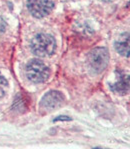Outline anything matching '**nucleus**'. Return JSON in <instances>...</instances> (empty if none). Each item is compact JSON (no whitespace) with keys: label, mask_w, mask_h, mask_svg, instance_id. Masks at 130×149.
I'll return each instance as SVG.
<instances>
[{"label":"nucleus","mask_w":130,"mask_h":149,"mask_svg":"<svg viewBox=\"0 0 130 149\" xmlns=\"http://www.w3.org/2000/svg\"><path fill=\"white\" fill-rule=\"evenodd\" d=\"M30 49L36 56H51L56 50V41L50 34L38 33L30 41Z\"/></svg>","instance_id":"nucleus-1"},{"label":"nucleus","mask_w":130,"mask_h":149,"mask_svg":"<svg viewBox=\"0 0 130 149\" xmlns=\"http://www.w3.org/2000/svg\"><path fill=\"white\" fill-rule=\"evenodd\" d=\"M49 74L50 71L48 66L38 59H32L26 64L25 75L33 83H42L46 81Z\"/></svg>","instance_id":"nucleus-2"},{"label":"nucleus","mask_w":130,"mask_h":149,"mask_svg":"<svg viewBox=\"0 0 130 149\" xmlns=\"http://www.w3.org/2000/svg\"><path fill=\"white\" fill-rule=\"evenodd\" d=\"M109 62L108 50L104 47H97L92 49L88 54V66L94 73H101L106 69Z\"/></svg>","instance_id":"nucleus-3"},{"label":"nucleus","mask_w":130,"mask_h":149,"mask_svg":"<svg viewBox=\"0 0 130 149\" xmlns=\"http://www.w3.org/2000/svg\"><path fill=\"white\" fill-rule=\"evenodd\" d=\"M29 13L35 18H43L53 10L54 0H27Z\"/></svg>","instance_id":"nucleus-4"},{"label":"nucleus","mask_w":130,"mask_h":149,"mask_svg":"<svg viewBox=\"0 0 130 149\" xmlns=\"http://www.w3.org/2000/svg\"><path fill=\"white\" fill-rule=\"evenodd\" d=\"M64 101V96L59 91H49L42 97L40 107L45 110H53L59 107Z\"/></svg>","instance_id":"nucleus-5"},{"label":"nucleus","mask_w":130,"mask_h":149,"mask_svg":"<svg viewBox=\"0 0 130 149\" xmlns=\"http://www.w3.org/2000/svg\"><path fill=\"white\" fill-rule=\"evenodd\" d=\"M110 89L114 93L124 95L130 91V74L120 72L114 83L110 84Z\"/></svg>","instance_id":"nucleus-6"},{"label":"nucleus","mask_w":130,"mask_h":149,"mask_svg":"<svg viewBox=\"0 0 130 149\" xmlns=\"http://www.w3.org/2000/svg\"><path fill=\"white\" fill-rule=\"evenodd\" d=\"M115 50L124 57H130V32L121 33L114 43Z\"/></svg>","instance_id":"nucleus-7"},{"label":"nucleus","mask_w":130,"mask_h":149,"mask_svg":"<svg viewBox=\"0 0 130 149\" xmlns=\"http://www.w3.org/2000/svg\"><path fill=\"white\" fill-rule=\"evenodd\" d=\"M25 102H24V100L22 99V97L20 95H17L16 96V98H15V101L14 103H13V105H12V110L13 111H16V112H22V111H24V109H25Z\"/></svg>","instance_id":"nucleus-8"},{"label":"nucleus","mask_w":130,"mask_h":149,"mask_svg":"<svg viewBox=\"0 0 130 149\" xmlns=\"http://www.w3.org/2000/svg\"><path fill=\"white\" fill-rule=\"evenodd\" d=\"M8 90V81L3 75L0 73V99L4 97Z\"/></svg>","instance_id":"nucleus-9"},{"label":"nucleus","mask_w":130,"mask_h":149,"mask_svg":"<svg viewBox=\"0 0 130 149\" xmlns=\"http://www.w3.org/2000/svg\"><path fill=\"white\" fill-rule=\"evenodd\" d=\"M6 29H7V23H6L5 19L0 15V36L5 33Z\"/></svg>","instance_id":"nucleus-10"},{"label":"nucleus","mask_w":130,"mask_h":149,"mask_svg":"<svg viewBox=\"0 0 130 149\" xmlns=\"http://www.w3.org/2000/svg\"><path fill=\"white\" fill-rule=\"evenodd\" d=\"M58 120H70V118L67 117V116H59V118H56L54 121H58Z\"/></svg>","instance_id":"nucleus-11"},{"label":"nucleus","mask_w":130,"mask_h":149,"mask_svg":"<svg viewBox=\"0 0 130 149\" xmlns=\"http://www.w3.org/2000/svg\"><path fill=\"white\" fill-rule=\"evenodd\" d=\"M101 1H103V2H112V1H114V0H101Z\"/></svg>","instance_id":"nucleus-12"}]
</instances>
